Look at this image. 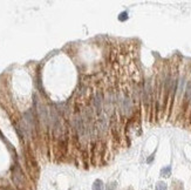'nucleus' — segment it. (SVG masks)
<instances>
[{"label": "nucleus", "mask_w": 191, "mask_h": 190, "mask_svg": "<svg viewBox=\"0 0 191 190\" xmlns=\"http://www.w3.org/2000/svg\"><path fill=\"white\" fill-rule=\"evenodd\" d=\"M13 181L19 188H22V185H24V175H22V171H21L19 165H15L14 169H13Z\"/></svg>", "instance_id": "nucleus-1"}, {"label": "nucleus", "mask_w": 191, "mask_h": 190, "mask_svg": "<svg viewBox=\"0 0 191 190\" xmlns=\"http://www.w3.org/2000/svg\"><path fill=\"white\" fill-rule=\"evenodd\" d=\"M93 190H103V182L101 180H96L93 184Z\"/></svg>", "instance_id": "nucleus-2"}, {"label": "nucleus", "mask_w": 191, "mask_h": 190, "mask_svg": "<svg viewBox=\"0 0 191 190\" xmlns=\"http://www.w3.org/2000/svg\"><path fill=\"white\" fill-rule=\"evenodd\" d=\"M170 172H171V168L170 167H165V168H163L161 170V175L163 177H168V176H170Z\"/></svg>", "instance_id": "nucleus-3"}, {"label": "nucleus", "mask_w": 191, "mask_h": 190, "mask_svg": "<svg viewBox=\"0 0 191 190\" xmlns=\"http://www.w3.org/2000/svg\"><path fill=\"white\" fill-rule=\"evenodd\" d=\"M156 190H168L167 184L164 182H158L157 184H156Z\"/></svg>", "instance_id": "nucleus-4"}, {"label": "nucleus", "mask_w": 191, "mask_h": 190, "mask_svg": "<svg viewBox=\"0 0 191 190\" xmlns=\"http://www.w3.org/2000/svg\"><path fill=\"white\" fill-rule=\"evenodd\" d=\"M127 19H128V15H127L126 12L121 13V14L118 15V20H120V21H124V20H127Z\"/></svg>", "instance_id": "nucleus-5"}, {"label": "nucleus", "mask_w": 191, "mask_h": 190, "mask_svg": "<svg viewBox=\"0 0 191 190\" xmlns=\"http://www.w3.org/2000/svg\"><path fill=\"white\" fill-rule=\"evenodd\" d=\"M115 188H116V183H110V184H108L107 185V189L106 190H115Z\"/></svg>", "instance_id": "nucleus-6"}]
</instances>
